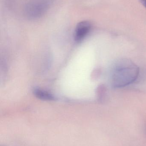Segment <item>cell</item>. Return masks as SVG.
I'll return each mask as SVG.
<instances>
[{
    "label": "cell",
    "mask_w": 146,
    "mask_h": 146,
    "mask_svg": "<svg viewBox=\"0 0 146 146\" xmlns=\"http://www.w3.org/2000/svg\"><path fill=\"white\" fill-rule=\"evenodd\" d=\"M33 93L37 98L41 100L51 101L55 99L52 94L41 88H35L33 90Z\"/></svg>",
    "instance_id": "4"
},
{
    "label": "cell",
    "mask_w": 146,
    "mask_h": 146,
    "mask_svg": "<svg viewBox=\"0 0 146 146\" xmlns=\"http://www.w3.org/2000/svg\"><path fill=\"white\" fill-rule=\"evenodd\" d=\"M54 0H33L25 8V14L29 19H36L43 16L50 7Z\"/></svg>",
    "instance_id": "2"
},
{
    "label": "cell",
    "mask_w": 146,
    "mask_h": 146,
    "mask_svg": "<svg viewBox=\"0 0 146 146\" xmlns=\"http://www.w3.org/2000/svg\"><path fill=\"white\" fill-rule=\"evenodd\" d=\"M91 25L87 21H81L78 23L75 27L74 33V39L77 42L82 41L90 32Z\"/></svg>",
    "instance_id": "3"
},
{
    "label": "cell",
    "mask_w": 146,
    "mask_h": 146,
    "mask_svg": "<svg viewBox=\"0 0 146 146\" xmlns=\"http://www.w3.org/2000/svg\"><path fill=\"white\" fill-rule=\"evenodd\" d=\"M139 68L129 59L118 60L114 65L111 75L113 87L120 88L133 82L139 76Z\"/></svg>",
    "instance_id": "1"
},
{
    "label": "cell",
    "mask_w": 146,
    "mask_h": 146,
    "mask_svg": "<svg viewBox=\"0 0 146 146\" xmlns=\"http://www.w3.org/2000/svg\"><path fill=\"white\" fill-rule=\"evenodd\" d=\"M141 2L146 8V0H140Z\"/></svg>",
    "instance_id": "5"
}]
</instances>
